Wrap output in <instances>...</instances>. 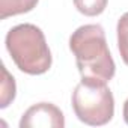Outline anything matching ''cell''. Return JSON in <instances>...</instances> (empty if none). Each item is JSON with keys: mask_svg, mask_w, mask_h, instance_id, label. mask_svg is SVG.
Returning <instances> with one entry per match:
<instances>
[{"mask_svg": "<svg viewBox=\"0 0 128 128\" xmlns=\"http://www.w3.org/2000/svg\"><path fill=\"white\" fill-rule=\"evenodd\" d=\"M70 50L76 56L83 78H96L108 83L116 72L114 60L107 47L104 29L100 24H84L72 32Z\"/></svg>", "mask_w": 128, "mask_h": 128, "instance_id": "6da1fadb", "label": "cell"}, {"mask_svg": "<svg viewBox=\"0 0 128 128\" xmlns=\"http://www.w3.org/2000/svg\"><path fill=\"white\" fill-rule=\"evenodd\" d=\"M5 44L20 71L29 76H41L51 68V51L44 32L38 26L24 23L12 27Z\"/></svg>", "mask_w": 128, "mask_h": 128, "instance_id": "7a4b0ae2", "label": "cell"}, {"mask_svg": "<svg viewBox=\"0 0 128 128\" xmlns=\"http://www.w3.org/2000/svg\"><path fill=\"white\" fill-rule=\"evenodd\" d=\"M72 110L80 122L92 126L108 124L114 116V98L106 82L96 78H83L76 86L72 96Z\"/></svg>", "mask_w": 128, "mask_h": 128, "instance_id": "3957f363", "label": "cell"}, {"mask_svg": "<svg viewBox=\"0 0 128 128\" xmlns=\"http://www.w3.org/2000/svg\"><path fill=\"white\" fill-rule=\"evenodd\" d=\"M65 116L51 102H38L29 107L20 120V128H63Z\"/></svg>", "mask_w": 128, "mask_h": 128, "instance_id": "277c9868", "label": "cell"}, {"mask_svg": "<svg viewBox=\"0 0 128 128\" xmlns=\"http://www.w3.org/2000/svg\"><path fill=\"white\" fill-rule=\"evenodd\" d=\"M39 0H0V20L30 12Z\"/></svg>", "mask_w": 128, "mask_h": 128, "instance_id": "5b68a950", "label": "cell"}, {"mask_svg": "<svg viewBox=\"0 0 128 128\" xmlns=\"http://www.w3.org/2000/svg\"><path fill=\"white\" fill-rule=\"evenodd\" d=\"M2 72H3V78H2V89H0V107L6 108L15 98L17 86L14 77L8 72L5 65L2 66Z\"/></svg>", "mask_w": 128, "mask_h": 128, "instance_id": "8992f818", "label": "cell"}, {"mask_svg": "<svg viewBox=\"0 0 128 128\" xmlns=\"http://www.w3.org/2000/svg\"><path fill=\"white\" fill-rule=\"evenodd\" d=\"M116 32H118V48H119L120 57L124 63L128 65V12H125L118 20Z\"/></svg>", "mask_w": 128, "mask_h": 128, "instance_id": "52a82bcc", "label": "cell"}, {"mask_svg": "<svg viewBox=\"0 0 128 128\" xmlns=\"http://www.w3.org/2000/svg\"><path fill=\"white\" fill-rule=\"evenodd\" d=\"M108 0H74L77 11L86 17H96L104 12Z\"/></svg>", "mask_w": 128, "mask_h": 128, "instance_id": "ba28073f", "label": "cell"}, {"mask_svg": "<svg viewBox=\"0 0 128 128\" xmlns=\"http://www.w3.org/2000/svg\"><path fill=\"white\" fill-rule=\"evenodd\" d=\"M124 120H125V124L128 125V98H126V101L124 102Z\"/></svg>", "mask_w": 128, "mask_h": 128, "instance_id": "9c48e42d", "label": "cell"}]
</instances>
